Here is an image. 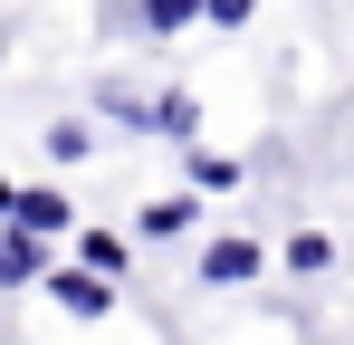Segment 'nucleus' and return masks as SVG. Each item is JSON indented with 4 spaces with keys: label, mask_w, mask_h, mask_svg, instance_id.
Masks as SVG:
<instances>
[{
    "label": "nucleus",
    "mask_w": 354,
    "mask_h": 345,
    "mask_svg": "<svg viewBox=\"0 0 354 345\" xmlns=\"http://www.w3.org/2000/svg\"><path fill=\"white\" fill-rule=\"evenodd\" d=\"M67 221H77L67 192H10V230H19V240H48V230H67Z\"/></svg>",
    "instance_id": "obj_1"
},
{
    "label": "nucleus",
    "mask_w": 354,
    "mask_h": 345,
    "mask_svg": "<svg viewBox=\"0 0 354 345\" xmlns=\"http://www.w3.org/2000/svg\"><path fill=\"white\" fill-rule=\"evenodd\" d=\"M239 278H259V240H211L201 249V288H239Z\"/></svg>",
    "instance_id": "obj_2"
},
{
    "label": "nucleus",
    "mask_w": 354,
    "mask_h": 345,
    "mask_svg": "<svg viewBox=\"0 0 354 345\" xmlns=\"http://www.w3.org/2000/svg\"><path fill=\"white\" fill-rule=\"evenodd\" d=\"M48 288H58V307H67V317H106V307H115V288H106V278H86V269H48Z\"/></svg>",
    "instance_id": "obj_3"
},
{
    "label": "nucleus",
    "mask_w": 354,
    "mask_h": 345,
    "mask_svg": "<svg viewBox=\"0 0 354 345\" xmlns=\"http://www.w3.org/2000/svg\"><path fill=\"white\" fill-rule=\"evenodd\" d=\"M29 278H48V249H39V240H19V230L0 221V288H29Z\"/></svg>",
    "instance_id": "obj_4"
},
{
    "label": "nucleus",
    "mask_w": 354,
    "mask_h": 345,
    "mask_svg": "<svg viewBox=\"0 0 354 345\" xmlns=\"http://www.w3.org/2000/svg\"><path fill=\"white\" fill-rule=\"evenodd\" d=\"M192 211H201L192 192H163V202L144 211V240H173V230H192Z\"/></svg>",
    "instance_id": "obj_5"
},
{
    "label": "nucleus",
    "mask_w": 354,
    "mask_h": 345,
    "mask_svg": "<svg viewBox=\"0 0 354 345\" xmlns=\"http://www.w3.org/2000/svg\"><path fill=\"white\" fill-rule=\"evenodd\" d=\"M192 182H201V192H230L239 163H221V154H201V144H192Z\"/></svg>",
    "instance_id": "obj_6"
},
{
    "label": "nucleus",
    "mask_w": 354,
    "mask_h": 345,
    "mask_svg": "<svg viewBox=\"0 0 354 345\" xmlns=\"http://www.w3.org/2000/svg\"><path fill=\"white\" fill-rule=\"evenodd\" d=\"M106 115H115V125H153V96H134V87H106Z\"/></svg>",
    "instance_id": "obj_7"
},
{
    "label": "nucleus",
    "mask_w": 354,
    "mask_h": 345,
    "mask_svg": "<svg viewBox=\"0 0 354 345\" xmlns=\"http://www.w3.org/2000/svg\"><path fill=\"white\" fill-rule=\"evenodd\" d=\"M115 269H124V240L96 230V240H86V278H115Z\"/></svg>",
    "instance_id": "obj_8"
},
{
    "label": "nucleus",
    "mask_w": 354,
    "mask_h": 345,
    "mask_svg": "<svg viewBox=\"0 0 354 345\" xmlns=\"http://www.w3.org/2000/svg\"><path fill=\"white\" fill-rule=\"evenodd\" d=\"M39 144H48V154H58V163H77V154H86V144H96V134H86V125H48V134H39Z\"/></svg>",
    "instance_id": "obj_9"
},
{
    "label": "nucleus",
    "mask_w": 354,
    "mask_h": 345,
    "mask_svg": "<svg viewBox=\"0 0 354 345\" xmlns=\"http://www.w3.org/2000/svg\"><path fill=\"white\" fill-rule=\"evenodd\" d=\"M153 125H163V134H192L201 115H192V96H153Z\"/></svg>",
    "instance_id": "obj_10"
},
{
    "label": "nucleus",
    "mask_w": 354,
    "mask_h": 345,
    "mask_svg": "<svg viewBox=\"0 0 354 345\" xmlns=\"http://www.w3.org/2000/svg\"><path fill=\"white\" fill-rule=\"evenodd\" d=\"M326 259H335V249H326L316 230H297V240H288V269H326Z\"/></svg>",
    "instance_id": "obj_11"
},
{
    "label": "nucleus",
    "mask_w": 354,
    "mask_h": 345,
    "mask_svg": "<svg viewBox=\"0 0 354 345\" xmlns=\"http://www.w3.org/2000/svg\"><path fill=\"white\" fill-rule=\"evenodd\" d=\"M144 19L153 29H182V19H201V0H144Z\"/></svg>",
    "instance_id": "obj_12"
},
{
    "label": "nucleus",
    "mask_w": 354,
    "mask_h": 345,
    "mask_svg": "<svg viewBox=\"0 0 354 345\" xmlns=\"http://www.w3.org/2000/svg\"><path fill=\"white\" fill-rule=\"evenodd\" d=\"M201 10H211L221 29H239V19H249V0H201Z\"/></svg>",
    "instance_id": "obj_13"
}]
</instances>
